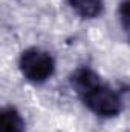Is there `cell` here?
Listing matches in <instances>:
<instances>
[{
    "label": "cell",
    "mask_w": 130,
    "mask_h": 132,
    "mask_svg": "<svg viewBox=\"0 0 130 132\" xmlns=\"http://www.w3.org/2000/svg\"><path fill=\"white\" fill-rule=\"evenodd\" d=\"M70 85L81 103L98 117H116L123 111L121 97L90 68H78L70 75Z\"/></svg>",
    "instance_id": "6da1fadb"
},
{
    "label": "cell",
    "mask_w": 130,
    "mask_h": 132,
    "mask_svg": "<svg viewBox=\"0 0 130 132\" xmlns=\"http://www.w3.org/2000/svg\"><path fill=\"white\" fill-rule=\"evenodd\" d=\"M18 68L23 77L31 83H44L55 72L54 57L40 48H28L20 54Z\"/></svg>",
    "instance_id": "7a4b0ae2"
},
{
    "label": "cell",
    "mask_w": 130,
    "mask_h": 132,
    "mask_svg": "<svg viewBox=\"0 0 130 132\" xmlns=\"http://www.w3.org/2000/svg\"><path fill=\"white\" fill-rule=\"evenodd\" d=\"M67 3L81 19H97L104 9L103 0H67Z\"/></svg>",
    "instance_id": "3957f363"
},
{
    "label": "cell",
    "mask_w": 130,
    "mask_h": 132,
    "mask_svg": "<svg viewBox=\"0 0 130 132\" xmlns=\"http://www.w3.org/2000/svg\"><path fill=\"white\" fill-rule=\"evenodd\" d=\"M2 132H25V120L14 106L2 109Z\"/></svg>",
    "instance_id": "277c9868"
},
{
    "label": "cell",
    "mask_w": 130,
    "mask_h": 132,
    "mask_svg": "<svg viewBox=\"0 0 130 132\" xmlns=\"http://www.w3.org/2000/svg\"><path fill=\"white\" fill-rule=\"evenodd\" d=\"M118 17L121 29L130 42V0H121V3L118 5Z\"/></svg>",
    "instance_id": "5b68a950"
}]
</instances>
